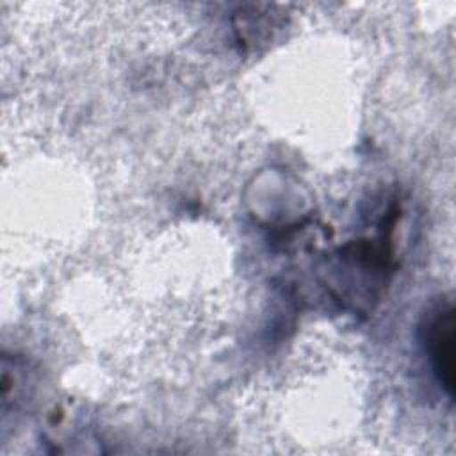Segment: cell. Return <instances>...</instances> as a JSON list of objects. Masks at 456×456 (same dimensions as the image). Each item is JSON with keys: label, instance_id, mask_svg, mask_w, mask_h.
I'll return each instance as SVG.
<instances>
[{"label": "cell", "instance_id": "cell-1", "mask_svg": "<svg viewBox=\"0 0 456 456\" xmlns=\"http://www.w3.org/2000/svg\"><path fill=\"white\" fill-rule=\"evenodd\" d=\"M422 340L431 367L449 397L454 392V314L452 306L436 308L422 328Z\"/></svg>", "mask_w": 456, "mask_h": 456}]
</instances>
